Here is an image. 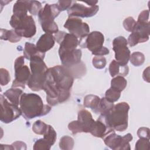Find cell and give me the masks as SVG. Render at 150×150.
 Here are the masks:
<instances>
[{"mask_svg":"<svg viewBox=\"0 0 150 150\" xmlns=\"http://www.w3.org/2000/svg\"><path fill=\"white\" fill-rule=\"evenodd\" d=\"M74 82L73 75L63 66H55L47 69L42 90L46 93L47 103L54 106L67 101Z\"/></svg>","mask_w":150,"mask_h":150,"instance_id":"cell-1","label":"cell"},{"mask_svg":"<svg viewBox=\"0 0 150 150\" xmlns=\"http://www.w3.org/2000/svg\"><path fill=\"white\" fill-rule=\"evenodd\" d=\"M129 105L126 102L119 103L107 112L100 114L98 120L109 128L122 132L128 127V114Z\"/></svg>","mask_w":150,"mask_h":150,"instance_id":"cell-2","label":"cell"},{"mask_svg":"<svg viewBox=\"0 0 150 150\" xmlns=\"http://www.w3.org/2000/svg\"><path fill=\"white\" fill-rule=\"evenodd\" d=\"M22 115L26 120L47 114L51 107L44 104L41 97L35 93H23L20 100Z\"/></svg>","mask_w":150,"mask_h":150,"instance_id":"cell-3","label":"cell"},{"mask_svg":"<svg viewBox=\"0 0 150 150\" xmlns=\"http://www.w3.org/2000/svg\"><path fill=\"white\" fill-rule=\"evenodd\" d=\"M31 70L30 77L27 82L28 86L34 91L42 90L47 70V66L43 59L40 57H35L30 60Z\"/></svg>","mask_w":150,"mask_h":150,"instance_id":"cell-4","label":"cell"},{"mask_svg":"<svg viewBox=\"0 0 150 150\" xmlns=\"http://www.w3.org/2000/svg\"><path fill=\"white\" fill-rule=\"evenodd\" d=\"M60 12V11L57 4H46L40 10L38 15L39 21L44 32L52 35L59 32L58 26L54 21V19L59 15Z\"/></svg>","mask_w":150,"mask_h":150,"instance_id":"cell-5","label":"cell"},{"mask_svg":"<svg viewBox=\"0 0 150 150\" xmlns=\"http://www.w3.org/2000/svg\"><path fill=\"white\" fill-rule=\"evenodd\" d=\"M104 42V36L98 31H93L83 38L80 39L79 45L82 48H87L92 52L93 54L96 56H101L108 54L110 53L109 50L103 46Z\"/></svg>","mask_w":150,"mask_h":150,"instance_id":"cell-6","label":"cell"},{"mask_svg":"<svg viewBox=\"0 0 150 150\" xmlns=\"http://www.w3.org/2000/svg\"><path fill=\"white\" fill-rule=\"evenodd\" d=\"M9 23L16 33L21 37L30 38L36 34L35 22L30 15H27L20 17L12 15Z\"/></svg>","mask_w":150,"mask_h":150,"instance_id":"cell-7","label":"cell"},{"mask_svg":"<svg viewBox=\"0 0 150 150\" xmlns=\"http://www.w3.org/2000/svg\"><path fill=\"white\" fill-rule=\"evenodd\" d=\"M95 120L91 113L87 110L82 109L78 112L77 120L73 121L68 125L69 129L73 134L81 132H90Z\"/></svg>","mask_w":150,"mask_h":150,"instance_id":"cell-8","label":"cell"},{"mask_svg":"<svg viewBox=\"0 0 150 150\" xmlns=\"http://www.w3.org/2000/svg\"><path fill=\"white\" fill-rule=\"evenodd\" d=\"M132 135L130 133L122 137L112 131L106 135L103 138V140L105 144L111 149L129 150L131 148L129 142L132 141Z\"/></svg>","mask_w":150,"mask_h":150,"instance_id":"cell-9","label":"cell"},{"mask_svg":"<svg viewBox=\"0 0 150 150\" xmlns=\"http://www.w3.org/2000/svg\"><path fill=\"white\" fill-rule=\"evenodd\" d=\"M149 22L137 21L133 30L128 36V44L129 46L133 47L138 43L145 42L149 39Z\"/></svg>","mask_w":150,"mask_h":150,"instance_id":"cell-10","label":"cell"},{"mask_svg":"<svg viewBox=\"0 0 150 150\" xmlns=\"http://www.w3.org/2000/svg\"><path fill=\"white\" fill-rule=\"evenodd\" d=\"M24 56H19L16 59L14 63L15 80L13 81L12 87H21L25 88V84L30 76V71L29 67L24 64Z\"/></svg>","mask_w":150,"mask_h":150,"instance_id":"cell-11","label":"cell"},{"mask_svg":"<svg viewBox=\"0 0 150 150\" xmlns=\"http://www.w3.org/2000/svg\"><path fill=\"white\" fill-rule=\"evenodd\" d=\"M1 117L0 120L4 123H10L17 119L22 114L18 106L9 102L2 94L0 96Z\"/></svg>","mask_w":150,"mask_h":150,"instance_id":"cell-12","label":"cell"},{"mask_svg":"<svg viewBox=\"0 0 150 150\" xmlns=\"http://www.w3.org/2000/svg\"><path fill=\"white\" fill-rule=\"evenodd\" d=\"M127 40L122 36L115 38L112 41V49L116 61L122 66L127 64L130 57V50L127 47Z\"/></svg>","mask_w":150,"mask_h":150,"instance_id":"cell-13","label":"cell"},{"mask_svg":"<svg viewBox=\"0 0 150 150\" xmlns=\"http://www.w3.org/2000/svg\"><path fill=\"white\" fill-rule=\"evenodd\" d=\"M64 27L77 38H83L87 36L90 32V28L86 22L77 17H69L64 24Z\"/></svg>","mask_w":150,"mask_h":150,"instance_id":"cell-14","label":"cell"},{"mask_svg":"<svg viewBox=\"0 0 150 150\" xmlns=\"http://www.w3.org/2000/svg\"><path fill=\"white\" fill-rule=\"evenodd\" d=\"M98 9L99 7L98 5L86 6L75 1V3L67 9V14L69 17L89 18L95 15L98 11Z\"/></svg>","mask_w":150,"mask_h":150,"instance_id":"cell-15","label":"cell"},{"mask_svg":"<svg viewBox=\"0 0 150 150\" xmlns=\"http://www.w3.org/2000/svg\"><path fill=\"white\" fill-rule=\"evenodd\" d=\"M81 50L76 49L71 52L60 54L59 57L63 66L68 69L79 64L81 62Z\"/></svg>","mask_w":150,"mask_h":150,"instance_id":"cell-16","label":"cell"},{"mask_svg":"<svg viewBox=\"0 0 150 150\" xmlns=\"http://www.w3.org/2000/svg\"><path fill=\"white\" fill-rule=\"evenodd\" d=\"M55 39L54 36L52 34L46 33L40 37L37 41L36 46L40 52L45 53L53 47Z\"/></svg>","mask_w":150,"mask_h":150,"instance_id":"cell-17","label":"cell"},{"mask_svg":"<svg viewBox=\"0 0 150 150\" xmlns=\"http://www.w3.org/2000/svg\"><path fill=\"white\" fill-rule=\"evenodd\" d=\"M112 131L114 130L109 128L103 122L98 119L97 121H95L90 133L94 137L103 138L106 135Z\"/></svg>","mask_w":150,"mask_h":150,"instance_id":"cell-18","label":"cell"},{"mask_svg":"<svg viewBox=\"0 0 150 150\" xmlns=\"http://www.w3.org/2000/svg\"><path fill=\"white\" fill-rule=\"evenodd\" d=\"M108 70L111 77H114L115 76L124 77L128 74L129 68L127 65H121L116 60H113L109 65Z\"/></svg>","mask_w":150,"mask_h":150,"instance_id":"cell-19","label":"cell"},{"mask_svg":"<svg viewBox=\"0 0 150 150\" xmlns=\"http://www.w3.org/2000/svg\"><path fill=\"white\" fill-rule=\"evenodd\" d=\"M23 56L29 60L35 57H40L43 59L45 56V53L40 52L34 44L26 42L23 50Z\"/></svg>","mask_w":150,"mask_h":150,"instance_id":"cell-20","label":"cell"},{"mask_svg":"<svg viewBox=\"0 0 150 150\" xmlns=\"http://www.w3.org/2000/svg\"><path fill=\"white\" fill-rule=\"evenodd\" d=\"M30 1H17L13 6V15L20 17L27 15Z\"/></svg>","mask_w":150,"mask_h":150,"instance_id":"cell-21","label":"cell"},{"mask_svg":"<svg viewBox=\"0 0 150 150\" xmlns=\"http://www.w3.org/2000/svg\"><path fill=\"white\" fill-rule=\"evenodd\" d=\"M23 91L21 89L12 87L6 90L4 93V96L6 97L11 103L18 106V105L20 104L21 97Z\"/></svg>","mask_w":150,"mask_h":150,"instance_id":"cell-22","label":"cell"},{"mask_svg":"<svg viewBox=\"0 0 150 150\" xmlns=\"http://www.w3.org/2000/svg\"><path fill=\"white\" fill-rule=\"evenodd\" d=\"M100 100L101 98L93 94L87 95L84 98V105L86 107L91 108L96 113Z\"/></svg>","mask_w":150,"mask_h":150,"instance_id":"cell-23","label":"cell"},{"mask_svg":"<svg viewBox=\"0 0 150 150\" xmlns=\"http://www.w3.org/2000/svg\"><path fill=\"white\" fill-rule=\"evenodd\" d=\"M1 39L9 40L11 43H16L21 40V37L19 36L14 29L6 30L1 29Z\"/></svg>","mask_w":150,"mask_h":150,"instance_id":"cell-24","label":"cell"},{"mask_svg":"<svg viewBox=\"0 0 150 150\" xmlns=\"http://www.w3.org/2000/svg\"><path fill=\"white\" fill-rule=\"evenodd\" d=\"M127 84V80L122 76H117L113 78L111 81V87L121 92L125 89Z\"/></svg>","mask_w":150,"mask_h":150,"instance_id":"cell-25","label":"cell"},{"mask_svg":"<svg viewBox=\"0 0 150 150\" xmlns=\"http://www.w3.org/2000/svg\"><path fill=\"white\" fill-rule=\"evenodd\" d=\"M114 105L113 103L108 101L105 97H103L100 100L96 113L99 112L101 114H105L109 111L114 107Z\"/></svg>","mask_w":150,"mask_h":150,"instance_id":"cell-26","label":"cell"},{"mask_svg":"<svg viewBox=\"0 0 150 150\" xmlns=\"http://www.w3.org/2000/svg\"><path fill=\"white\" fill-rule=\"evenodd\" d=\"M129 60L131 63L134 66H140L144 63L145 56L141 52H135L130 55Z\"/></svg>","mask_w":150,"mask_h":150,"instance_id":"cell-27","label":"cell"},{"mask_svg":"<svg viewBox=\"0 0 150 150\" xmlns=\"http://www.w3.org/2000/svg\"><path fill=\"white\" fill-rule=\"evenodd\" d=\"M74 144V139L67 135L63 136L61 138L59 142V146L63 150H70L73 148Z\"/></svg>","mask_w":150,"mask_h":150,"instance_id":"cell-28","label":"cell"},{"mask_svg":"<svg viewBox=\"0 0 150 150\" xmlns=\"http://www.w3.org/2000/svg\"><path fill=\"white\" fill-rule=\"evenodd\" d=\"M49 125L40 120L36 121L32 125L33 131L38 135H43L47 130Z\"/></svg>","mask_w":150,"mask_h":150,"instance_id":"cell-29","label":"cell"},{"mask_svg":"<svg viewBox=\"0 0 150 150\" xmlns=\"http://www.w3.org/2000/svg\"><path fill=\"white\" fill-rule=\"evenodd\" d=\"M43 138L45 139L48 143H49L52 146L54 144L57 138V134L55 130L51 125H49L47 130L43 134Z\"/></svg>","mask_w":150,"mask_h":150,"instance_id":"cell-30","label":"cell"},{"mask_svg":"<svg viewBox=\"0 0 150 150\" xmlns=\"http://www.w3.org/2000/svg\"><path fill=\"white\" fill-rule=\"evenodd\" d=\"M121 96V92L111 87L108 89L105 93V98L108 101L114 103L118 100Z\"/></svg>","mask_w":150,"mask_h":150,"instance_id":"cell-31","label":"cell"},{"mask_svg":"<svg viewBox=\"0 0 150 150\" xmlns=\"http://www.w3.org/2000/svg\"><path fill=\"white\" fill-rule=\"evenodd\" d=\"M52 145L43 138L38 139L34 144L33 149L34 150H49Z\"/></svg>","mask_w":150,"mask_h":150,"instance_id":"cell-32","label":"cell"},{"mask_svg":"<svg viewBox=\"0 0 150 150\" xmlns=\"http://www.w3.org/2000/svg\"><path fill=\"white\" fill-rule=\"evenodd\" d=\"M135 149L136 150H149V139L145 138H139L135 144Z\"/></svg>","mask_w":150,"mask_h":150,"instance_id":"cell-33","label":"cell"},{"mask_svg":"<svg viewBox=\"0 0 150 150\" xmlns=\"http://www.w3.org/2000/svg\"><path fill=\"white\" fill-rule=\"evenodd\" d=\"M92 63L95 68L98 69H102L105 67L107 62L104 57L101 56H96L93 58Z\"/></svg>","mask_w":150,"mask_h":150,"instance_id":"cell-34","label":"cell"},{"mask_svg":"<svg viewBox=\"0 0 150 150\" xmlns=\"http://www.w3.org/2000/svg\"><path fill=\"white\" fill-rule=\"evenodd\" d=\"M42 9L41 3L37 1H30L29 12L33 15H38L40 10Z\"/></svg>","mask_w":150,"mask_h":150,"instance_id":"cell-35","label":"cell"},{"mask_svg":"<svg viewBox=\"0 0 150 150\" xmlns=\"http://www.w3.org/2000/svg\"><path fill=\"white\" fill-rule=\"evenodd\" d=\"M136 23L137 22L132 17L129 16L125 18V20L123 21V26L126 30L132 32L136 25Z\"/></svg>","mask_w":150,"mask_h":150,"instance_id":"cell-36","label":"cell"},{"mask_svg":"<svg viewBox=\"0 0 150 150\" xmlns=\"http://www.w3.org/2000/svg\"><path fill=\"white\" fill-rule=\"evenodd\" d=\"M0 78H1L0 83L1 86H5L8 84V83L10 81V80H11L10 74L6 69L4 68H1Z\"/></svg>","mask_w":150,"mask_h":150,"instance_id":"cell-37","label":"cell"},{"mask_svg":"<svg viewBox=\"0 0 150 150\" xmlns=\"http://www.w3.org/2000/svg\"><path fill=\"white\" fill-rule=\"evenodd\" d=\"M139 138H145L149 139V129L146 127H141L137 131Z\"/></svg>","mask_w":150,"mask_h":150,"instance_id":"cell-38","label":"cell"},{"mask_svg":"<svg viewBox=\"0 0 150 150\" xmlns=\"http://www.w3.org/2000/svg\"><path fill=\"white\" fill-rule=\"evenodd\" d=\"M71 2V1H59L57 3V5L61 12L68 9L70 7Z\"/></svg>","mask_w":150,"mask_h":150,"instance_id":"cell-39","label":"cell"},{"mask_svg":"<svg viewBox=\"0 0 150 150\" xmlns=\"http://www.w3.org/2000/svg\"><path fill=\"white\" fill-rule=\"evenodd\" d=\"M149 11L148 10H144L143 11H142L138 18V21H139V22H149Z\"/></svg>","mask_w":150,"mask_h":150,"instance_id":"cell-40","label":"cell"},{"mask_svg":"<svg viewBox=\"0 0 150 150\" xmlns=\"http://www.w3.org/2000/svg\"><path fill=\"white\" fill-rule=\"evenodd\" d=\"M13 149H26V145L22 141H16L11 145Z\"/></svg>","mask_w":150,"mask_h":150,"instance_id":"cell-41","label":"cell"},{"mask_svg":"<svg viewBox=\"0 0 150 150\" xmlns=\"http://www.w3.org/2000/svg\"><path fill=\"white\" fill-rule=\"evenodd\" d=\"M149 67H147L146 69H145L144 73H143V79L145 81H147V82H149Z\"/></svg>","mask_w":150,"mask_h":150,"instance_id":"cell-42","label":"cell"},{"mask_svg":"<svg viewBox=\"0 0 150 150\" xmlns=\"http://www.w3.org/2000/svg\"><path fill=\"white\" fill-rule=\"evenodd\" d=\"M1 149H13L11 145H1Z\"/></svg>","mask_w":150,"mask_h":150,"instance_id":"cell-43","label":"cell"}]
</instances>
